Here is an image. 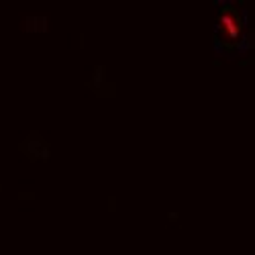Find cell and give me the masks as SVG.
<instances>
[{"mask_svg":"<svg viewBox=\"0 0 255 255\" xmlns=\"http://www.w3.org/2000/svg\"><path fill=\"white\" fill-rule=\"evenodd\" d=\"M217 35H219L221 45H225V47H233V45H237L241 41V37H243V20H241V14L233 6L223 8V12L219 14Z\"/></svg>","mask_w":255,"mask_h":255,"instance_id":"1","label":"cell"}]
</instances>
